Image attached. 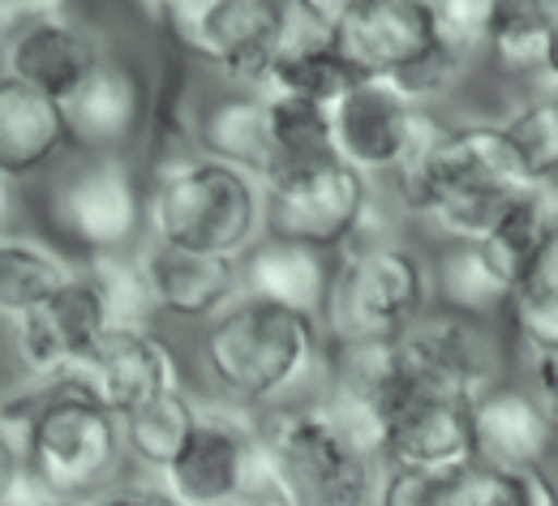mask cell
Segmentation results:
<instances>
[{
  "mask_svg": "<svg viewBox=\"0 0 558 506\" xmlns=\"http://www.w3.org/2000/svg\"><path fill=\"white\" fill-rule=\"evenodd\" d=\"M198 357L232 408L271 412L318 373L323 331L314 313L241 292L207 322Z\"/></svg>",
  "mask_w": 558,
  "mask_h": 506,
  "instance_id": "cell-1",
  "label": "cell"
},
{
  "mask_svg": "<svg viewBox=\"0 0 558 506\" xmlns=\"http://www.w3.org/2000/svg\"><path fill=\"white\" fill-rule=\"evenodd\" d=\"M146 236L241 262L258 240H267V185L203 150L155 163L146 189Z\"/></svg>",
  "mask_w": 558,
  "mask_h": 506,
  "instance_id": "cell-2",
  "label": "cell"
},
{
  "mask_svg": "<svg viewBox=\"0 0 558 506\" xmlns=\"http://www.w3.org/2000/svg\"><path fill=\"white\" fill-rule=\"evenodd\" d=\"M263 503L276 506H374V464L356 437L323 408H271L254 417Z\"/></svg>",
  "mask_w": 558,
  "mask_h": 506,
  "instance_id": "cell-3",
  "label": "cell"
},
{
  "mask_svg": "<svg viewBox=\"0 0 558 506\" xmlns=\"http://www.w3.org/2000/svg\"><path fill=\"white\" fill-rule=\"evenodd\" d=\"M434 292V275L400 240H356L340 254L323 305L331 344H396Z\"/></svg>",
  "mask_w": 558,
  "mask_h": 506,
  "instance_id": "cell-4",
  "label": "cell"
},
{
  "mask_svg": "<svg viewBox=\"0 0 558 506\" xmlns=\"http://www.w3.org/2000/svg\"><path fill=\"white\" fill-rule=\"evenodd\" d=\"M374 185L340 155L279 172L267 181V236L340 254L356 240H387Z\"/></svg>",
  "mask_w": 558,
  "mask_h": 506,
  "instance_id": "cell-5",
  "label": "cell"
},
{
  "mask_svg": "<svg viewBox=\"0 0 558 506\" xmlns=\"http://www.w3.org/2000/svg\"><path fill=\"white\" fill-rule=\"evenodd\" d=\"M163 26L194 61L263 90L301 13L292 0H198L168 13Z\"/></svg>",
  "mask_w": 558,
  "mask_h": 506,
  "instance_id": "cell-6",
  "label": "cell"
},
{
  "mask_svg": "<svg viewBox=\"0 0 558 506\" xmlns=\"http://www.w3.org/2000/svg\"><path fill=\"white\" fill-rule=\"evenodd\" d=\"M125 451V425L82 382L52 386L35 408V472L48 494L82 498L99 490Z\"/></svg>",
  "mask_w": 558,
  "mask_h": 506,
  "instance_id": "cell-7",
  "label": "cell"
},
{
  "mask_svg": "<svg viewBox=\"0 0 558 506\" xmlns=\"http://www.w3.org/2000/svg\"><path fill=\"white\" fill-rule=\"evenodd\" d=\"M4 331H9L13 357L26 369V378L52 391L86 369L95 348L104 344V335L117 331V322H112L108 296L95 284V275L77 267V275L52 300L4 322Z\"/></svg>",
  "mask_w": 558,
  "mask_h": 506,
  "instance_id": "cell-8",
  "label": "cell"
},
{
  "mask_svg": "<svg viewBox=\"0 0 558 506\" xmlns=\"http://www.w3.org/2000/svg\"><path fill=\"white\" fill-rule=\"evenodd\" d=\"M391 353L404 382L425 395L477 404L489 386L502 382V348L486 331V322L469 313H425L391 344Z\"/></svg>",
  "mask_w": 558,
  "mask_h": 506,
  "instance_id": "cell-9",
  "label": "cell"
},
{
  "mask_svg": "<svg viewBox=\"0 0 558 506\" xmlns=\"http://www.w3.org/2000/svg\"><path fill=\"white\" fill-rule=\"evenodd\" d=\"M48 219L86 258L125 254L146 227V198L121 155H95L52 185Z\"/></svg>",
  "mask_w": 558,
  "mask_h": 506,
  "instance_id": "cell-10",
  "label": "cell"
},
{
  "mask_svg": "<svg viewBox=\"0 0 558 506\" xmlns=\"http://www.w3.org/2000/svg\"><path fill=\"white\" fill-rule=\"evenodd\" d=\"M159 485L177 506H250L263 503L258 430L241 408H210L181 459L159 472Z\"/></svg>",
  "mask_w": 558,
  "mask_h": 506,
  "instance_id": "cell-11",
  "label": "cell"
},
{
  "mask_svg": "<svg viewBox=\"0 0 558 506\" xmlns=\"http://www.w3.org/2000/svg\"><path fill=\"white\" fill-rule=\"evenodd\" d=\"M378 459L387 468H473V404L413 391L396 369V386L383 404Z\"/></svg>",
  "mask_w": 558,
  "mask_h": 506,
  "instance_id": "cell-12",
  "label": "cell"
},
{
  "mask_svg": "<svg viewBox=\"0 0 558 506\" xmlns=\"http://www.w3.org/2000/svg\"><path fill=\"white\" fill-rule=\"evenodd\" d=\"M429 108L404 99L391 82L365 77L352 95L331 108L336 121V155L365 172L369 181H391L400 163L413 155L417 138L429 125Z\"/></svg>",
  "mask_w": 558,
  "mask_h": 506,
  "instance_id": "cell-13",
  "label": "cell"
},
{
  "mask_svg": "<svg viewBox=\"0 0 558 506\" xmlns=\"http://www.w3.org/2000/svg\"><path fill=\"white\" fill-rule=\"evenodd\" d=\"M104 65H108L104 39L73 13L39 17L17 30H4V77L57 103H70Z\"/></svg>",
  "mask_w": 558,
  "mask_h": 506,
  "instance_id": "cell-14",
  "label": "cell"
},
{
  "mask_svg": "<svg viewBox=\"0 0 558 506\" xmlns=\"http://www.w3.org/2000/svg\"><path fill=\"white\" fill-rule=\"evenodd\" d=\"M336 39L365 77L391 82L438 44L434 0H356Z\"/></svg>",
  "mask_w": 558,
  "mask_h": 506,
  "instance_id": "cell-15",
  "label": "cell"
},
{
  "mask_svg": "<svg viewBox=\"0 0 558 506\" xmlns=\"http://www.w3.org/2000/svg\"><path fill=\"white\" fill-rule=\"evenodd\" d=\"M82 382L108 412H117L121 421L130 412H138L142 404L181 391L177 382V361L168 353V344H159L146 326H117L104 335V344L95 348V357L86 369L73 378Z\"/></svg>",
  "mask_w": 558,
  "mask_h": 506,
  "instance_id": "cell-16",
  "label": "cell"
},
{
  "mask_svg": "<svg viewBox=\"0 0 558 506\" xmlns=\"http://www.w3.org/2000/svg\"><path fill=\"white\" fill-rule=\"evenodd\" d=\"M138 271L150 292V305L172 318H215L223 313L241 292V262L232 258H207L194 249H177L163 240H142L134 249Z\"/></svg>",
  "mask_w": 558,
  "mask_h": 506,
  "instance_id": "cell-17",
  "label": "cell"
},
{
  "mask_svg": "<svg viewBox=\"0 0 558 506\" xmlns=\"http://www.w3.org/2000/svg\"><path fill=\"white\" fill-rule=\"evenodd\" d=\"M555 417L537 391L498 382L473 404L477 468H542L555 442Z\"/></svg>",
  "mask_w": 558,
  "mask_h": 506,
  "instance_id": "cell-18",
  "label": "cell"
},
{
  "mask_svg": "<svg viewBox=\"0 0 558 506\" xmlns=\"http://www.w3.org/2000/svg\"><path fill=\"white\" fill-rule=\"evenodd\" d=\"M73 146H86L90 155H121L125 146L146 138V112H150V86L134 70L108 61L70 103Z\"/></svg>",
  "mask_w": 558,
  "mask_h": 506,
  "instance_id": "cell-19",
  "label": "cell"
},
{
  "mask_svg": "<svg viewBox=\"0 0 558 506\" xmlns=\"http://www.w3.org/2000/svg\"><path fill=\"white\" fill-rule=\"evenodd\" d=\"M73 143L65 103L4 77L0 82V172L4 185L44 172Z\"/></svg>",
  "mask_w": 558,
  "mask_h": 506,
  "instance_id": "cell-20",
  "label": "cell"
},
{
  "mask_svg": "<svg viewBox=\"0 0 558 506\" xmlns=\"http://www.w3.org/2000/svg\"><path fill=\"white\" fill-rule=\"evenodd\" d=\"M361 82H365V73L356 70V61L344 52V44L331 30H318V26L301 22L292 30V39L283 44V52L276 57V65L267 73V86L263 90L336 108Z\"/></svg>",
  "mask_w": 558,
  "mask_h": 506,
  "instance_id": "cell-21",
  "label": "cell"
},
{
  "mask_svg": "<svg viewBox=\"0 0 558 506\" xmlns=\"http://www.w3.org/2000/svg\"><path fill=\"white\" fill-rule=\"evenodd\" d=\"M331 271L336 267L323 262V249H310V245H296V240H279V236L258 240L241 258V284H245L250 296L276 300V305H288V309L314 313V318H323Z\"/></svg>",
  "mask_w": 558,
  "mask_h": 506,
  "instance_id": "cell-22",
  "label": "cell"
},
{
  "mask_svg": "<svg viewBox=\"0 0 558 506\" xmlns=\"http://www.w3.org/2000/svg\"><path fill=\"white\" fill-rule=\"evenodd\" d=\"M198 150L267 181V172H271L267 90H241V95H223V99L207 103L198 116Z\"/></svg>",
  "mask_w": 558,
  "mask_h": 506,
  "instance_id": "cell-23",
  "label": "cell"
},
{
  "mask_svg": "<svg viewBox=\"0 0 558 506\" xmlns=\"http://www.w3.org/2000/svg\"><path fill=\"white\" fill-rule=\"evenodd\" d=\"M558 227V189H524L515 198V207L502 215V223L482 240V254L489 258V267L502 275V284L515 292L550 254Z\"/></svg>",
  "mask_w": 558,
  "mask_h": 506,
  "instance_id": "cell-24",
  "label": "cell"
},
{
  "mask_svg": "<svg viewBox=\"0 0 558 506\" xmlns=\"http://www.w3.org/2000/svg\"><path fill=\"white\" fill-rule=\"evenodd\" d=\"M198 116L194 112V77H190V52L172 39V48H163L159 73L150 86V112H146V138L155 163L181 159L190 150H198Z\"/></svg>",
  "mask_w": 558,
  "mask_h": 506,
  "instance_id": "cell-25",
  "label": "cell"
},
{
  "mask_svg": "<svg viewBox=\"0 0 558 506\" xmlns=\"http://www.w3.org/2000/svg\"><path fill=\"white\" fill-rule=\"evenodd\" d=\"M73 275H77V267L57 245H48L39 236L4 232V240H0V313H4V322L52 300Z\"/></svg>",
  "mask_w": 558,
  "mask_h": 506,
  "instance_id": "cell-26",
  "label": "cell"
},
{
  "mask_svg": "<svg viewBox=\"0 0 558 506\" xmlns=\"http://www.w3.org/2000/svg\"><path fill=\"white\" fill-rule=\"evenodd\" d=\"M267 108H271V172H267V181L279 172H292V168H305V163L336 155L331 108L310 103V99H292V95H276V90H267Z\"/></svg>",
  "mask_w": 558,
  "mask_h": 506,
  "instance_id": "cell-27",
  "label": "cell"
},
{
  "mask_svg": "<svg viewBox=\"0 0 558 506\" xmlns=\"http://www.w3.org/2000/svg\"><path fill=\"white\" fill-rule=\"evenodd\" d=\"M429 275H434V292H438L442 309H451V313L489 318L494 309L511 305V288L489 267L482 245H447L438 254V262L429 267Z\"/></svg>",
  "mask_w": 558,
  "mask_h": 506,
  "instance_id": "cell-28",
  "label": "cell"
},
{
  "mask_svg": "<svg viewBox=\"0 0 558 506\" xmlns=\"http://www.w3.org/2000/svg\"><path fill=\"white\" fill-rule=\"evenodd\" d=\"M198 421H203V412L181 391H168V395L142 404L138 412H130L121 425H125L130 455L146 468H155V472H168L181 459V451L190 446Z\"/></svg>",
  "mask_w": 558,
  "mask_h": 506,
  "instance_id": "cell-29",
  "label": "cell"
},
{
  "mask_svg": "<svg viewBox=\"0 0 558 506\" xmlns=\"http://www.w3.org/2000/svg\"><path fill=\"white\" fill-rule=\"evenodd\" d=\"M558 26V0H494L486 48L520 73H542L546 44Z\"/></svg>",
  "mask_w": 558,
  "mask_h": 506,
  "instance_id": "cell-30",
  "label": "cell"
},
{
  "mask_svg": "<svg viewBox=\"0 0 558 506\" xmlns=\"http://www.w3.org/2000/svg\"><path fill=\"white\" fill-rule=\"evenodd\" d=\"M529 185L558 189V90L529 99L502 121Z\"/></svg>",
  "mask_w": 558,
  "mask_h": 506,
  "instance_id": "cell-31",
  "label": "cell"
},
{
  "mask_svg": "<svg viewBox=\"0 0 558 506\" xmlns=\"http://www.w3.org/2000/svg\"><path fill=\"white\" fill-rule=\"evenodd\" d=\"M511 322L529 357L558 353V267L542 258V267L511 292Z\"/></svg>",
  "mask_w": 558,
  "mask_h": 506,
  "instance_id": "cell-32",
  "label": "cell"
},
{
  "mask_svg": "<svg viewBox=\"0 0 558 506\" xmlns=\"http://www.w3.org/2000/svg\"><path fill=\"white\" fill-rule=\"evenodd\" d=\"M473 468H387L374 506H469Z\"/></svg>",
  "mask_w": 558,
  "mask_h": 506,
  "instance_id": "cell-33",
  "label": "cell"
},
{
  "mask_svg": "<svg viewBox=\"0 0 558 506\" xmlns=\"http://www.w3.org/2000/svg\"><path fill=\"white\" fill-rule=\"evenodd\" d=\"M469 506H558V485L546 468H477L469 481Z\"/></svg>",
  "mask_w": 558,
  "mask_h": 506,
  "instance_id": "cell-34",
  "label": "cell"
},
{
  "mask_svg": "<svg viewBox=\"0 0 558 506\" xmlns=\"http://www.w3.org/2000/svg\"><path fill=\"white\" fill-rule=\"evenodd\" d=\"M86 271L95 275V284L108 296V309H112V322H117V326H142L146 313H155L134 254H104V258H90Z\"/></svg>",
  "mask_w": 558,
  "mask_h": 506,
  "instance_id": "cell-35",
  "label": "cell"
},
{
  "mask_svg": "<svg viewBox=\"0 0 558 506\" xmlns=\"http://www.w3.org/2000/svg\"><path fill=\"white\" fill-rule=\"evenodd\" d=\"M489 9H494V0H434L438 39L469 52V57L489 52Z\"/></svg>",
  "mask_w": 558,
  "mask_h": 506,
  "instance_id": "cell-36",
  "label": "cell"
},
{
  "mask_svg": "<svg viewBox=\"0 0 558 506\" xmlns=\"http://www.w3.org/2000/svg\"><path fill=\"white\" fill-rule=\"evenodd\" d=\"M61 13H70V0H0L4 30H17L39 17H61Z\"/></svg>",
  "mask_w": 558,
  "mask_h": 506,
  "instance_id": "cell-37",
  "label": "cell"
},
{
  "mask_svg": "<svg viewBox=\"0 0 558 506\" xmlns=\"http://www.w3.org/2000/svg\"><path fill=\"white\" fill-rule=\"evenodd\" d=\"M292 4H296L301 22H310L318 30H331V35L344 26V17L356 9V0H292Z\"/></svg>",
  "mask_w": 558,
  "mask_h": 506,
  "instance_id": "cell-38",
  "label": "cell"
},
{
  "mask_svg": "<svg viewBox=\"0 0 558 506\" xmlns=\"http://www.w3.org/2000/svg\"><path fill=\"white\" fill-rule=\"evenodd\" d=\"M95 506H177L168 498L163 485H117L108 494H99Z\"/></svg>",
  "mask_w": 558,
  "mask_h": 506,
  "instance_id": "cell-39",
  "label": "cell"
},
{
  "mask_svg": "<svg viewBox=\"0 0 558 506\" xmlns=\"http://www.w3.org/2000/svg\"><path fill=\"white\" fill-rule=\"evenodd\" d=\"M533 391L542 395V404L550 408V417L558 421V353L533 357Z\"/></svg>",
  "mask_w": 558,
  "mask_h": 506,
  "instance_id": "cell-40",
  "label": "cell"
},
{
  "mask_svg": "<svg viewBox=\"0 0 558 506\" xmlns=\"http://www.w3.org/2000/svg\"><path fill=\"white\" fill-rule=\"evenodd\" d=\"M542 77L550 82L558 90V26H555V35H550V44H546V61H542Z\"/></svg>",
  "mask_w": 558,
  "mask_h": 506,
  "instance_id": "cell-41",
  "label": "cell"
},
{
  "mask_svg": "<svg viewBox=\"0 0 558 506\" xmlns=\"http://www.w3.org/2000/svg\"><path fill=\"white\" fill-rule=\"evenodd\" d=\"M138 4H142V9H146V13H150V17H159V22H163L168 13H177V9H185L190 0H138Z\"/></svg>",
  "mask_w": 558,
  "mask_h": 506,
  "instance_id": "cell-42",
  "label": "cell"
},
{
  "mask_svg": "<svg viewBox=\"0 0 558 506\" xmlns=\"http://www.w3.org/2000/svg\"><path fill=\"white\" fill-rule=\"evenodd\" d=\"M31 506H95V503H86V498H65V494H48V498H39V503H31Z\"/></svg>",
  "mask_w": 558,
  "mask_h": 506,
  "instance_id": "cell-43",
  "label": "cell"
},
{
  "mask_svg": "<svg viewBox=\"0 0 558 506\" xmlns=\"http://www.w3.org/2000/svg\"><path fill=\"white\" fill-rule=\"evenodd\" d=\"M250 506H276V503H250Z\"/></svg>",
  "mask_w": 558,
  "mask_h": 506,
  "instance_id": "cell-44",
  "label": "cell"
},
{
  "mask_svg": "<svg viewBox=\"0 0 558 506\" xmlns=\"http://www.w3.org/2000/svg\"><path fill=\"white\" fill-rule=\"evenodd\" d=\"M190 4H198V0H190Z\"/></svg>",
  "mask_w": 558,
  "mask_h": 506,
  "instance_id": "cell-45",
  "label": "cell"
},
{
  "mask_svg": "<svg viewBox=\"0 0 558 506\" xmlns=\"http://www.w3.org/2000/svg\"><path fill=\"white\" fill-rule=\"evenodd\" d=\"M555 232H558V227H555Z\"/></svg>",
  "mask_w": 558,
  "mask_h": 506,
  "instance_id": "cell-46",
  "label": "cell"
}]
</instances>
